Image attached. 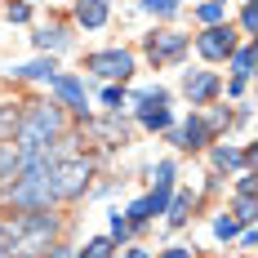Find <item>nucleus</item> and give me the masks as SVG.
<instances>
[{
  "mask_svg": "<svg viewBox=\"0 0 258 258\" xmlns=\"http://www.w3.org/2000/svg\"><path fill=\"white\" fill-rule=\"evenodd\" d=\"M58 138H62V107L58 103H31L14 120V152H18V160H40V156H53V147H58Z\"/></svg>",
  "mask_w": 258,
  "mask_h": 258,
  "instance_id": "1",
  "label": "nucleus"
},
{
  "mask_svg": "<svg viewBox=\"0 0 258 258\" xmlns=\"http://www.w3.org/2000/svg\"><path fill=\"white\" fill-rule=\"evenodd\" d=\"M5 196L18 209H49L53 205V156L27 160L23 169L5 182Z\"/></svg>",
  "mask_w": 258,
  "mask_h": 258,
  "instance_id": "2",
  "label": "nucleus"
},
{
  "mask_svg": "<svg viewBox=\"0 0 258 258\" xmlns=\"http://www.w3.org/2000/svg\"><path fill=\"white\" fill-rule=\"evenodd\" d=\"M14 227H18V236H14V258H40L58 240V227L62 223H58V214H49V209H23V218H14Z\"/></svg>",
  "mask_w": 258,
  "mask_h": 258,
  "instance_id": "3",
  "label": "nucleus"
},
{
  "mask_svg": "<svg viewBox=\"0 0 258 258\" xmlns=\"http://www.w3.org/2000/svg\"><path fill=\"white\" fill-rule=\"evenodd\" d=\"M94 165L85 156H53V201H80Z\"/></svg>",
  "mask_w": 258,
  "mask_h": 258,
  "instance_id": "4",
  "label": "nucleus"
},
{
  "mask_svg": "<svg viewBox=\"0 0 258 258\" xmlns=\"http://www.w3.org/2000/svg\"><path fill=\"white\" fill-rule=\"evenodd\" d=\"M134 53L129 49H98L85 58V72H94V76H103L107 85H125L129 76H134Z\"/></svg>",
  "mask_w": 258,
  "mask_h": 258,
  "instance_id": "5",
  "label": "nucleus"
},
{
  "mask_svg": "<svg viewBox=\"0 0 258 258\" xmlns=\"http://www.w3.org/2000/svg\"><path fill=\"white\" fill-rule=\"evenodd\" d=\"M236 45H240V36L232 31V23H214V27H205V31L196 36V53H201L205 62H227Z\"/></svg>",
  "mask_w": 258,
  "mask_h": 258,
  "instance_id": "6",
  "label": "nucleus"
},
{
  "mask_svg": "<svg viewBox=\"0 0 258 258\" xmlns=\"http://www.w3.org/2000/svg\"><path fill=\"white\" fill-rule=\"evenodd\" d=\"M169 143H174L178 152H201V147H209V143H214V134H209L205 116H201V111H191L178 129L169 125Z\"/></svg>",
  "mask_w": 258,
  "mask_h": 258,
  "instance_id": "7",
  "label": "nucleus"
},
{
  "mask_svg": "<svg viewBox=\"0 0 258 258\" xmlns=\"http://www.w3.org/2000/svg\"><path fill=\"white\" fill-rule=\"evenodd\" d=\"M187 45H191V40H187L182 31H169V27H165V31H152V36H147V58H152L156 67H160V62H178L182 53H187Z\"/></svg>",
  "mask_w": 258,
  "mask_h": 258,
  "instance_id": "8",
  "label": "nucleus"
},
{
  "mask_svg": "<svg viewBox=\"0 0 258 258\" xmlns=\"http://www.w3.org/2000/svg\"><path fill=\"white\" fill-rule=\"evenodd\" d=\"M49 89H53V98L62 107H72L76 116H89V89H85L80 76H62V72H58V76L49 80Z\"/></svg>",
  "mask_w": 258,
  "mask_h": 258,
  "instance_id": "9",
  "label": "nucleus"
},
{
  "mask_svg": "<svg viewBox=\"0 0 258 258\" xmlns=\"http://www.w3.org/2000/svg\"><path fill=\"white\" fill-rule=\"evenodd\" d=\"M182 94H187L191 107H209L223 94V80L214 76V72H187V76H182Z\"/></svg>",
  "mask_w": 258,
  "mask_h": 258,
  "instance_id": "10",
  "label": "nucleus"
},
{
  "mask_svg": "<svg viewBox=\"0 0 258 258\" xmlns=\"http://www.w3.org/2000/svg\"><path fill=\"white\" fill-rule=\"evenodd\" d=\"M214 169H254V147H232V143H214L209 147Z\"/></svg>",
  "mask_w": 258,
  "mask_h": 258,
  "instance_id": "11",
  "label": "nucleus"
},
{
  "mask_svg": "<svg viewBox=\"0 0 258 258\" xmlns=\"http://www.w3.org/2000/svg\"><path fill=\"white\" fill-rule=\"evenodd\" d=\"M31 40H36V49H40V53H58V49H67V40H72V36H67V27L49 23V27H36V36H31Z\"/></svg>",
  "mask_w": 258,
  "mask_h": 258,
  "instance_id": "12",
  "label": "nucleus"
},
{
  "mask_svg": "<svg viewBox=\"0 0 258 258\" xmlns=\"http://www.w3.org/2000/svg\"><path fill=\"white\" fill-rule=\"evenodd\" d=\"M187 218H191V191H174L169 205H165V223L169 227H182Z\"/></svg>",
  "mask_w": 258,
  "mask_h": 258,
  "instance_id": "13",
  "label": "nucleus"
},
{
  "mask_svg": "<svg viewBox=\"0 0 258 258\" xmlns=\"http://www.w3.org/2000/svg\"><path fill=\"white\" fill-rule=\"evenodd\" d=\"M76 23L80 27H103L107 23V0H76Z\"/></svg>",
  "mask_w": 258,
  "mask_h": 258,
  "instance_id": "14",
  "label": "nucleus"
},
{
  "mask_svg": "<svg viewBox=\"0 0 258 258\" xmlns=\"http://www.w3.org/2000/svg\"><path fill=\"white\" fill-rule=\"evenodd\" d=\"M14 76H18V80H53V76H58V62H53V58H36V62L14 67Z\"/></svg>",
  "mask_w": 258,
  "mask_h": 258,
  "instance_id": "15",
  "label": "nucleus"
},
{
  "mask_svg": "<svg viewBox=\"0 0 258 258\" xmlns=\"http://www.w3.org/2000/svg\"><path fill=\"white\" fill-rule=\"evenodd\" d=\"M134 111H152V107H169V89H160V85H152V89H138L134 98Z\"/></svg>",
  "mask_w": 258,
  "mask_h": 258,
  "instance_id": "16",
  "label": "nucleus"
},
{
  "mask_svg": "<svg viewBox=\"0 0 258 258\" xmlns=\"http://www.w3.org/2000/svg\"><path fill=\"white\" fill-rule=\"evenodd\" d=\"M227 62H232L236 76H249V72H254V40H240V45L232 49V58H227Z\"/></svg>",
  "mask_w": 258,
  "mask_h": 258,
  "instance_id": "17",
  "label": "nucleus"
},
{
  "mask_svg": "<svg viewBox=\"0 0 258 258\" xmlns=\"http://www.w3.org/2000/svg\"><path fill=\"white\" fill-rule=\"evenodd\" d=\"M72 258H116V240L111 236H94V240H85V249Z\"/></svg>",
  "mask_w": 258,
  "mask_h": 258,
  "instance_id": "18",
  "label": "nucleus"
},
{
  "mask_svg": "<svg viewBox=\"0 0 258 258\" xmlns=\"http://www.w3.org/2000/svg\"><path fill=\"white\" fill-rule=\"evenodd\" d=\"M196 18H201L205 27L227 23V0H205V5H196Z\"/></svg>",
  "mask_w": 258,
  "mask_h": 258,
  "instance_id": "19",
  "label": "nucleus"
},
{
  "mask_svg": "<svg viewBox=\"0 0 258 258\" xmlns=\"http://www.w3.org/2000/svg\"><path fill=\"white\" fill-rule=\"evenodd\" d=\"M138 125L156 134V129H169V125H174V116H169V107H152V111H138Z\"/></svg>",
  "mask_w": 258,
  "mask_h": 258,
  "instance_id": "20",
  "label": "nucleus"
},
{
  "mask_svg": "<svg viewBox=\"0 0 258 258\" xmlns=\"http://www.w3.org/2000/svg\"><path fill=\"white\" fill-rule=\"evenodd\" d=\"M214 236H218L223 245H232L236 236H240V223H236L232 214H218V218H214Z\"/></svg>",
  "mask_w": 258,
  "mask_h": 258,
  "instance_id": "21",
  "label": "nucleus"
},
{
  "mask_svg": "<svg viewBox=\"0 0 258 258\" xmlns=\"http://www.w3.org/2000/svg\"><path fill=\"white\" fill-rule=\"evenodd\" d=\"M125 218H129V227H147V223H152V205H147V196H138V201L125 209Z\"/></svg>",
  "mask_w": 258,
  "mask_h": 258,
  "instance_id": "22",
  "label": "nucleus"
},
{
  "mask_svg": "<svg viewBox=\"0 0 258 258\" xmlns=\"http://www.w3.org/2000/svg\"><path fill=\"white\" fill-rule=\"evenodd\" d=\"M103 107H107V111H120V107H129L125 85H107V89H103Z\"/></svg>",
  "mask_w": 258,
  "mask_h": 258,
  "instance_id": "23",
  "label": "nucleus"
},
{
  "mask_svg": "<svg viewBox=\"0 0 258 258\" xmlns=\"http://www.w3.org/2000/svg\"><path fill=\"white\" fill-rule=\"evenodd\" d=\"M143 9L156 14V18H174V14L182 9V0H143Z\"/></svg>",
  "mask_w": 258,
  "mask_h": 258,
  "instance_id": "24",
  "label": "nucleus"
},
{
  "mask_svg": "<svg viewBox=\"0 0 258 258\" xmlns=\"http://www.w3.org/2000/svg\"><path fill=\"white\" fill-rule=\"evenodd\" d=\"M174 174H178V165H174V160H160V165H156V187H165V191H174Z\"/></svg>",
  "mask_w": 258,
  "mask_h": 258,
  "instance_id": "25",
  "label": "nucleus"
},
{
  "mask_svg": "<svg viewBox=\"0 0 258 258\" xmlns=\"http://www.w3.org/2000/svg\"><path fill=\"white\" fill-rule=\"evenodd\" d=\"M254 31H258V9H254V0L240 9V36L245 40H254Z\"/></svg>",
  "mask_w": 258,
  "mask_h": 258,
  "instance_id": "26",
  "label": "nucleus"
},
{
  "mask_svg": "<svg viewBox=\"0 0 258 258\" xmlns=\"http://www.w3.org/2000/svg\"><path fill=\"white\" fill-rule=\"evenodd\" d=\"M232 218L240 223V227H249V223H254V196H240L236 209H232Z\"/></svg>",
  "mask_w": 258,
  "mask_h": 258,
  "instance_id": "27",
  "label": "nucleus"
},
{
  "mask_svg": "<svg viewBox=\"0 0 258 258\" xmlns=\"http://www.w3.org/2000/svg\"><path fill=\"white\" fill-rule=\"evenodd\" d=\"M14 236H18L14 218H0V254H14Z\"/></svg>",
  "mask_w": 258,
  "mask_h": 258,
  "instance_id": "28",
  "label": "nucleus"
},
{
  "mask_svg": "<svg viewBox=\"0 0 258 258\" xmlns=\"http://www.w3.org/2000/svg\"><path fill=\"white\" fill-rule=\"evenodd\" d=\"M129 236H134V227H129V218H125V214H111V240L120 245V240H129Z\"/></svg>",
  "mask_w": 258,
  "mask_h": 258,
  "instance_id": "29",
  "label": "nucleus"
},
{
  "mask_svg": "<svg viewBox=\"0 0 258 258\" xmlns=\"http://www.w3.org/2000/svg\"><path fill=\"white\" fill-rule=\"evenodd\" d=\"M5 18H9V23H27V18H31V5H23V0H18V5H9V9H5Z\"/></svg>",
  "mask_w": 258,
  "mask_h": 258,
  "instance_id": "30",
  "label": "nucleus"
},
{
  "mask_svg": "<svg viewBox=\"0 0 258 258\" xmlns=\"http://www.w3.org/2000/svg\"><path fill=\"white\" fill-rule=\"evenodd\" d=\"M236 196H254V169H240V182H236Z\"/></svg>",
  "mask_w": 258,
  "mask_h": 258,
  "instance_id": "31",
  "label": "nucleus"
},
{
  "mask_svg": "<svg viewBox=\"0 0 258 258\" xmlns=\"http://www.w3.org/2000/svg\"><path fill=\"white\" fill-rule=\"evenodd\" d=\"M245 89H249V76H236L232 85H227V94H232V98H240V94H245Z\"/></svg>",
  "mask_w": 258,
  "mask_h": 258,
  "instance_id": "32",
  "label": "nucleus"
},
{
  "mask_svg": "<svg viewBox=\"0 0 258 258\" xmlns=\"http://www.w3.org/2000/svg\"><path fill=\"white\" fill-rule=\"evenodd\" d=\"M40 258H72V249H67V245H49Z\"/></svg>",
  "mask_w": 258,
  "mask_h": 258,
  "instance_id": "33",
  "label": "nucleus"
},
{
  "mask_svg": "<svg viewBox=\"0 0 258 258\" xmlns=\"http://www.w3.org/2000/svg\"><path fill=\"white\" fill-rule=\"evenodd\" d=\"M160 258H191V249H187V245H174V249H165Z\"/></svg>",
  "mask_w": 258,
  "mask_h": 258,
  "instance_id": "34",
  "label": "nucleus"
},
{
  "mask_svg": "<svg viewBox=\"0 0 258 258\" xmlns=\"http://www.w3.org/2000/svg\"><path fill=\"white\" fill-rule=\"evenodd\" d=\"M120 258H156V254H147V249H125Z\"/></svg>",
  "mask_w": 258,
  "mask_h": 258,
  "instance_id": "35",
  "label": "nucleus"
},
{
  "mask_svg": "<svg viewBox=\"0 0 258 258\" xmlns=\"http://www.w3.org/2000/svg\"><path fill=\"white\" fill-rule=\"evenodd\" d=\"M0 258H14V254H0Z\"/></svg>",
  "mask_w": 258,
  "mask_h": 258,
  "instance_id": "36",
  "label": "nucleus"
}]
</instances>
